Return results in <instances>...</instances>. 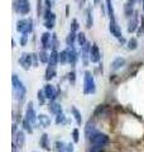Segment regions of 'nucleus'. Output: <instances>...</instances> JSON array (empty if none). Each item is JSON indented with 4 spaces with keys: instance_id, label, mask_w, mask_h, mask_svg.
<instances>
[{
    "instance_id": "a878e982",
    "label": "nucleus",
    "mask_w": 144,
    "mask_h": 152,
    "mask_svg": "<svg viewBox=\"0 0 144 152\" xmlns=\"http://www.w3.org/2000/svg\"><path fill=\"white\" fill-rule=\"evenodd\" d=\"M76 38H77L76 33L75 32H70L68 36H67V38H66V43L68 46H73V42L76 41Z\"/></svg>"
},
{
    "instance_id": "4c0bfd02",
    "label": "nucleus",
    "mask_w": 144,
    "mask_h": 152,
    "mask_svg": "<svg viewBox=\"0 0 144 152\" xmlns=\"http://www.w3.org/2000/svg\"><path fill=\"white\" fill-rule=\"evenodd\" d=\"M44 26H46L47 29H52V28L55 27V20H46Z\"/></svg>"
},
{
    "instance_id": "393cba45",
    "label": "nucleus",
    "mask_w": 144,
    "mask_h": 152,
    "mask_svg": "<svg viewBox=\"0 0 144 152\" xmlns=\"http://www.w3.org/2000/svg\"><path fill=\"white\" fill-rule=\"evenodd\" d=\"M71 110H72V114H73V117H75V119H76V123H77L79 126H81V123H82V117H81V113L75 107H72Z\"/></svg>"
},
{
    "instance_id": "e433bc0d",
    "label": "nucleus",
    "mask_w": 144,
    "mask_h": 152,
    "mask_svg": "<svg viewBox=\"0 0 144 152\" xmlns=\"http://www.w3.org/2000/svg\"><path fill=\"white\" fill-rule=\"evenodd\" d=\"M72 137H73V142L76 143V142H79L80 137H79V129H73L72 131Z\"/></svg>"
},
{
    "instance_id": "cd10ccee",
    "label": "nucleus",
    "mask_w": 144,
    "mask_h": 152,
    "mask_svg": "<svg viewBox=\"0 0 144 152\" xmlns=\"http://www.w3.org/2000/svg\"><path fill=\"white\" fill-rule=\"evenodd\" d=\"M38 58L41 60V62H49V56H48V53L46 52V50H43L39 52V55H38Z\"/></svg>"
},
{
    "instance_id": "c03bdc74",
    "label": "nucleus",
    "mask_w": 144,
    "mask_h": 152,
    "mask_svg": "<svg viewBox=\"0 0 144 152\" xmlns=\"http://www.w3.org/2000/svg\"><path fill=\"white\" fill-rule=\"evenodd\" d=\"M46 4H47V8H52L53 7V0H46Z\"/></svg>"
},
{
    "instance_id": "1a4fd4ad",
    "label": "nucleus",
    "mask_w": 144,
    "mask_h": 152,
    "mask_svg": "<svg viewBox=\"0 0 144 152\" xmlns=\"http://www.w3.org/2000/svg\"><path fill=\"white\" fill-rule=\"evenodd\" d=\"M13 143L17 147H23L24 143H25V136H24L23 131H17L15 134H13Z\"/></svg>"
},
{
    "instance_id": "5701e85b",
    "label": "nucleus",
    "mask_w": 144,
    "mask_h": 152,
    "mask_svg": "<svg viewBox=\"0 0 144 152\" xmlns=\"http://www.w3.org/2000/svg\"><path fill=\"white\" fill-rule=\"evenodd\" d=\"M51 38H52V36L49 34V33H43L42 34L41 41H42V46L44 47V48H48V45H49V42H51Z\"/></svg>"
},
{
    "instance_id": "7ed1b4c3",
    "label": "nucleus",
    "mask_w": 144,
    "mask_h": 152,
    "mask_svg": "<svg viewBox=\"0 0 144 152\" xmlns=\"http://www.w3.org/2000/svg\"><path fill=\"white\" fill-rule=\"evenodd\" d=\"M17 31L23 33V34H28L33 31V20L32 18L28 19H19L17 22Z\"/></svg>"
},
{
    "instance_id": "20e7f679",
    "label": "nucleus",
    "mask_w": 144,
    "mask_h": 152,
    "mask_svg": "<svg viewBox=\"0 0 144 152\" xmlns=\"http://www.w3.org/2000/svg\"><path fill=\"white\" fill-rule=\"evenodd\" d=\"M91 142V145L92 146H100V147H105L108 143H109V137L108 134H105V133H101V132H96L95 134L91 137L89 140Z\"/></svg>"
},
{
    "instance_id": "de8ad7c7",
    "label": "nucleus",
    "mask_w": 144,
    "mask_h": 152,
    "mask_svg": "<svg viewBox=\"0 0 144 152\" xmlns=\"http://www.w3.org/2000/svg\"><path fill=\"white\" fill-rule=\"evenodd\" d=\"M119 41H120V43H124V42H125V39H124L123 37H121V38H119Z\"/></svg>"
},
{
    "instance_id": "79ce46f5",
    "label": "nucleus",
    "mask_w": 144,
    "mask_h": 152,
    "mask_svg": "<svg viewBox=\"0 0 144 152\" xmlns=\"http://www.w3.org/2000/svg\"><path fill=\"white\" fill-rule=\"evenodd\" d=\"M27 39H28V36L27 34H23L20 37V46H25L27 45Z\"/></svg>"
},
{
    "instance_id": "f03ea898",
    "label": "nucleus",
    "mask_w": 144,
    "mask_h": 152,
    "mask_svg": "<svg viewBox=\"0 0 144 152\" xmlns=\"http://www.w3.org/2000/svg\"><path fill=\"white\" fill-rule=\"evenodd\" d=\"M95 91H96V85L94 76L91 75L90 71H86L84 77V93L86 95H90V94H95Z\"/></svg>"
},
{
    "instance_id": "09e8293b",
    "label": "nucleus",
    "mask_w": 144,
    "mask_h": 152,
    "mask_svg": "<svg viewBox=\"0 0 144 152\" xmlns=\"http://www.w3.org/2000/svg\"><path fill=\"white\" fill-rule=\"evenodd\" d=\"M84 1H85V0H84Z\"/></svg>"
},
{
    "instance_id": "58836bf2",
    "label": "nucleus",
    "mask_w": 144,
    "mask_h": 152,
    "mask_svg": "<svg viewBox=\"0 0 144 152\" xmlns=\"http://www.w3.org/2000/svg\"><path fill=\"white\" fill-rule=\"evenodd\" d=\"M103 148L104 147H100V146H92L90 148V151L89 152H103Z\"/></svg>"
},
{
    "instance_id": "39448f33",
    "label": "nucleus",
    "mask_w": 144,
    "mask_h": 152,
    "mask_svg": "<svg viewBox=\"0 0 144 152\" xmlns=\"http://www.w3.org/2000/svg\"><path fill=\"white\" fill-rule=\"evenodd\" d=\"M14 9H15L18 13L25 15V14L29 13L31 7H29L28 0H17V1H14Z\"/></svg>"
},
{
    "instance_id": "37998d69",
    "label": "nucleus",
    "mask_w": 144,
    "mask_h": 152,
    "mask_svg": "<svg viewBox=\"0 0 144 152\" xmlns=\"http://www.w3.org/2000/svg\"><path fill=\"white\" fill-rule=\"evenodd\" d=\"M73 150H75L73 143H68V145H67V150H66V152H73Z\"/></svg>"
},
{
    "instance_id": "9d476101",
    "label": "nucleus",
    "mask_w": 144,
    "mask_h": 152,
    "mask_svg": "<svg viewBox=\"0 0 144 152\" xmlns=\"http://www.w3.org/2000/svg\"><path fill=\"white\" fill-rule=\"evenodd\" d=\"M109 29H110V33L114 36V37H116V38H121V31H120V28L118 26V23L115 19H113V20H110V24H109Z\"/></svg>"
},
{
    "instance_id": "f257e3e1",
    "label": "nucleus",
    "mask_w": 144,
    "mask_h": 152,
    "mask_svg": "<svg viewBox=\"0 0 144 152\" xmlns=\"http://www.w3.org/2000/svg\"><path fill=\"white\" fill-rule=\"evenodd\" d=\"M12 84H13V95H14V98H15L17 100L22 102L24 99V96H25V93H27L25 86H24L23 83L18 79V76L15 74H14L13 77H12Z\"/></svg>"
},
{
    "instance_id": "a19ab883",
    "label": "nucleus",
    "mask_w": 144,
    "mask_h": 152,
    "mask_svg": "<svg viewBox=\"0 0 144 152\" xmlns=\"http://www.w3.org/2000/svg\"><path fill=\"white\" fill-rule=\"evenodd\" d=\"M68 80H70V83H72V84H75V80H76V74L72 71V72H70L68 74Z\"/></svg>"
},
{
    "instance_id": "f8f14e48",
    "label": "nucleus",
    "mask_w": 144,
    "mask_h": 152,
    "mask_svg": "<svg viewBox=\"0 0 144 152\" xmlns=\"http://www.w3.org/2000/svg\"><path fill=\"white\" fill-rule=\"evenodd\" d=\"M66 51H67V58H68V62L71 65H75L76 60H77V52H76L75 47L73 46H68V48H67Z\"/></svg>"
},
{
    "instance_id": "ddd939ff",
    "label": "nucleus",
    "mask_w": 144,
    "mask_h": 152,
    "mask_svg": "<svg viewBox=\"0 0 144 152\" xmlns=\"http://www.w3.org/2000/svg\"><path fill=\"white\" fill-rule=\"evenodd\" d=\"M96 132H97V131H96V127L94 124V122L89 121L87 124H86V127H85V136H86V138L90 140Z\"/></svg>"
},
{
    "instance_id": "f704fd0d",
    "label": "nucleus",
    "mask_w": 144,
    "mask_h": 152,
    "mask_svg": "<svg viewBox=\"0 0 144 152\" xmlns=\"http://www.w3.org/2000/svg\"><path fill=\"white\" fill-rule=\"evenodd\" d=\"M124 12H125V15L127 17H132L133 14V5H130V4H125V7H124Z\"/></svg>"
},
{
    "instance_id": "c85d7f7f",
    "label": "nucleus",
    "mask_w": 144,
    "mask_h": 152,
    "mask_svg": "<svg viewBox=\"0 0 144 152\" xmlns=\"http://www.w3.org/2000/svg\"><path fill=\"white\" fill-rule=\"evenodd\" d=\"M38 102H39V105H44V103H46V94H44V90H38Z\"/></svg>"
},
{
    "instance_id": "0eeeda50",
    "label": "nucleus",
    "mask_w": 144,
    "mask_h": 152,
    "mask_svg": "<svg viewBox=\"0 0 144 152\" xmlns=\"http://www.w3.org/2000/svg\"><path fill=\"white\" fill-rule=\"evenodd\" d=\"M91 43H86L81 47V57H82V62L84 66H87L89 65V58H90V52H91Z\"/></svg>"
},
{
    "instance_id": "2eb2a0df",
    "label": "nucleus",
    "mask_w": 144,
    "mask_h": 152,
    "mask_svg": "<svg viewBox=\"0 0 144 152\" xmlns=\"http://www.w3.org/2000/svg\"><path fill=\"white\" fill-rule=\"evenodd\" d=\"M38 123H39V126L42 128H47L51 126V118L46 115V114H39L38 115Z\"/></svg>"
},
{
    "instance_id": "2f4dec72",
    "label": "nucleus",
    "mask_w": 144,
    "mask_h": 152,
    "mask_svg": "<svg viewBox=\"0 0 144 152\" xmlns=\"http://www.w3.org/2000/svg\"><path fill=\"white\" fill-rule=\"evenodd\" d=\"M66 123V117L63 113H60L56 115V124H63Z\"/></svg>"
},
{
    "instance_id": "a211bd4d",
    "label": "nucleus",
    "mask_w": 144,
    "mask_h": 152,
    "mask_svg": "<svg viewBox=\"0 0 144 152\" xmlns=\"http://www.w3.org/2000/svg\"><path fill=\"white\" fill-rule=\"evenodd\" d=\"M48 110H49L52 114H56V115H57V114L62 113V107H61V104L52 102L49 105H48Z\"/></svg>"
},
{
    "instance_id": "4be33fe9",
    "label": "nucleus",
    "mask_w": 144,
    "mask_h": 152,
    "mask_svg": "<svg viewBox=\"0 0 144 152\" xmlns=\"http://www.w3.org/2000/svg\"><path fill=\"white\" fill-rule=\"evenodd\" d=\"M94 24V19H92V12H91V9L89 8L87 10H86V27L87 28H91Z\"/></svg>"
},
{
    "instance_id": "dca6fc26",
    "label": "nucleus",
    "mask_w": 144,
    "mask_h": 152,
    "mask_svg": "<svg viewBox=\"0 0 144 152\" xmlns=\"http://www.w3.org/2000/svg\"><path fill=\"white\" fill-rule=\"evenodd\" d=\"M125 65V58H123V57H118V58H115L111 64V70L113 71H116L119 69H121L123 66Z\"/></svg>"
},
{
    "instance_id": "aec40b11",
    "label": "nucleus",
    "mask_w": 144,
    "mask_h": 152,
    "mask_svg": "<svg viewBox=\"0 0 144 152\" xmlns=\"http://www.w3.org/2000/svg\"><path fill=\"white\" fill-rule=\"evenodd\" d=\"M39 145L43 150H49L51 147H49V142H48V136L46 134V133H43L42 137H41V140H39Z\"/></svg>"
},
{
    "instance_id": "b1692460",
    "label": "nucleus",
    "mask_w": 144,
    "mask_h": 152,
    "mask_svg": "<svg viewBox=\"0 0 144 152\" xmlns=\"http://www.w3.org/2000/svg\"><path fill=\"white\" fill-rule=\"evenodd\" d=\"M57 47H58V41H57V36L56 34H52V38H51V42L48 45V48L52 50V51H56Z\"/></svg>"
},
{
    "instance_id": "f3484780",
    "label": "nucleus",
    "mask_w": 144,
    "mask_h": 152,
    "mask_svg": "<svg viewBox=\"0 0 144 152\" xmlns=\"http://www.w3.org/2000/svg\"><path fill=\"white\" fill-rule=\"evenodd\" d=\"M137 27H138V14L135 13V14H134V15L132 17V19H130V22H129L128 32H129V33H133V32H135V29H137Z\"/></svg>"
},
{
    "instance_id": "a18cd8bd",
    "label": "nucleus",
    "mask_w": 144,
    "mask_h": 152,
    "mask_svg": "<svg viewBox=\"0 0 144 152\" xmlns=\"http://www.w3.org/2000/svg\"><path fill=\"white\" fill-rule=\"evenodd\" d=\"M32 61H33V65L37 66V55L36 53H32Z\"/></svg>"
},
{
    "instance_id": "7c9ffc66",
    "label": "nucleus",
    "mask_w": 144,
    "mask_h": 152,
    "mask_svg": "<svg viewBox=\"0 0 144 152\" xmlns=\"http://www.w3.org/2000/svg\"><path fill=\"white\" fill-rule=\"evenodd\" d=\"M23 127H24V129H25L28 133H33V126L31 124V123L29 122H28L27 119H25V118H24V119H23Z\"/></svg>"
},
{
    "instance_id": "72a5a7b5",
    "label": "nucleus",
    "mask_w": 144,
    "mask_h": 152,
    "mask_svg": "<svg viewBox=\"0 0 144 152\" xmlns=\"http://www.w3.org/2000/svg\"><path fill=\"white\" fill-rule=\"evenodd\" d=\"M60 62L61 64H66V62H68V58H67V51H61V53H60Z\"/></svg>"
},
{
    "instance_id": "bb28decb",
    "label": "nucleus",
    "mask_w": 144,
    "mask_h": 152,
    "mask_svg": "<svg viewBox=\"0 0 144 152\" xmlns=\"http://www.w3.org/2000/svg\"><path fill=\"white\" fill-rule=\"evenodd\" d=\"M106 8H108V14L110 17V20H113V19H115V17H114V8H113L111 0H106Z\"/></svg>"
},
{
    "instance_id": "412c9836",
    "label": "nucleus",
    "mask_w": 144,
    "mask_h": 152,
    "mask_svg": "<svg viewBox=\"0 0 144 152\" xmlns=\"http://www.w3.org/2000/svg\"><path fill=\"white\" fill-rule=\"evenodd\" d=\"M58 61H60V53H57V51H52L49 55V62H48V65L56 66Z\"/></svg>"
},
{
    "instance_id": "6ab92c4d",
    "label": "nucleus",
    "mask_w": 144,
    "mask_h": 152,
    "mask_svg": "<svg viewBox=\"0 0 144 152\" xmlns=\"http://www.w3.org/2000/svg\"><path fill=\"white\" fill-rule=\"evenodd\" d=\"M56 76V66L48 65V67L46 70V80H52Z\"/></svg>"
},
{
    "instance_id": "c756f323",
    "label": "nucleus",
    "mask_w": 144,
    "mask_h": 152,
    "mask_svg": "<svg viewBox=\"0 0 144 152\" xmlns=\"http://www.w3.org/2000/svg\"><path fill=\"white\" fill-rule=\"evenodd\" d=\"M138 47V41L137 38H130V39L128 41V48L129 50H135Z\"/></svg>"
},
{
    "instance_id": "c9c22d12",
    "label": "nucleus",
    "mask_w": 144,
    "mask_h": 152,
    "mask_svg": "<svg viewBox=\"0 0 144 152\" xmlns=\"http://www.w3.org/2000/svg\"><path fill=\"white\" fill-rule=\"evenodd\" d=\"M70 32H76L79 29V22L76 20V19H72V22H71V27H70Z\"/></svg>"
},
{
    "instance_id": "473e14b6",
    "label": "nucleus",
    "mask_w": 144,
    "mask_h": 152,
    "mask_svg": "<svg viewBox=\"0 0 144 152\" xmlns=\"http://www.w3.org/2000/svg\"><path fill=\"white\" fill-rule=\"evenodd\" d=\"M77 42H79V45H80L81 47H82L84 45H86V43H87V42H86L85 33H82V32H81V33H79V34H77Z\"/></svg>"
},
{
    "instance_id": "423d86ee",
    "label": "nucleus",
    "mask_w": 144,
    "mask_h": 152,
    "mask_svg": "<svg viewBox=\"0 0 144 152\" xmlns=\"http://www.w3.org/2000/svg\"><path fill=\"white\" fill-rule=\"evenodd\" d=\"M25 119L31 123V124L34 127L37 124V121H38V115H36V110L33 108V103H28V107H27V110H25Z\"/></svg>"
},
{
    "instance_id": "6e6552de",
    "label": "nucleus",
    "mask_w": 144,
    "mask_h": 152,
    "mask_svg": "<svg viewBox=\"0 0 144 152\" xmlns=\"http://www.w3.org/2000/svg\"><path fill=\"white\" fill-rule=\"evenodd\" d=\"M19 64L24 70H29L32 66V55L29 53H23L19 58Z\"/></svg>"
},
{
    "instance_id": "9b49d317",
    "label": "nucleus",
    "mask_w": 144,
    "mask_h": 152,
    "mask_svg": "<svg viewBox=\"0 0 144 152\" xmlns=\"http://www.w3.org/2000/svg\"><path fill=\"white\" fill-rule=\"evenodd\" d=\"M43 90H44V94H46V98H47V99H51L52 102H53L55 99H56V96H57V91H56V89H55L53 85L47 84Z\"/></svg>"
},
{
    "instance_id": "4468645a",
    "label": "nucleus",
    "mask_w": 144,
    "mask_h": 152,
    "mask_svg": "<svg viewBox=\"0 0 144 152\" xmlns=\"http://www.w3.org/2000/svg\"><path fill=\"white\" fill-rule=\"evenodd\" d=\"M90 60L91 62H99L100 61V51H99V47L97 45H92V47H91V52H90Z\"/></svg>"
},
{
    "instance_id": "49530a36",
    "label": "nucleus",
    "mask_w": 144,
    "mask_h": 152,
    "mask_svg": "<svg viewBox=\"0 0 144 152\" xmlns=\"http://www.w3.org/2000/svg\"><path fill=\"white\" fill-rule=\"evenodd\" d=\"M100 3H101V0H94V4H95V5H99Z\"/></svg>"
},
{
    "instance_id": "ea45409f",
    "label": "nucleus",
    "mask_w": 144,
    "mask_h": 152,
    "mask_svg": "<svg viewBox=\"0 0 144 152\" xmlns=\"http://www.w3.org/2000/svg\"><path fill=\"white\" fill-rule=\"evenodd\" d=\"M37 3H38V5H37V13H38V15L41 17V14H42V0H37Z\"/></svg>"
}]
</instances>
